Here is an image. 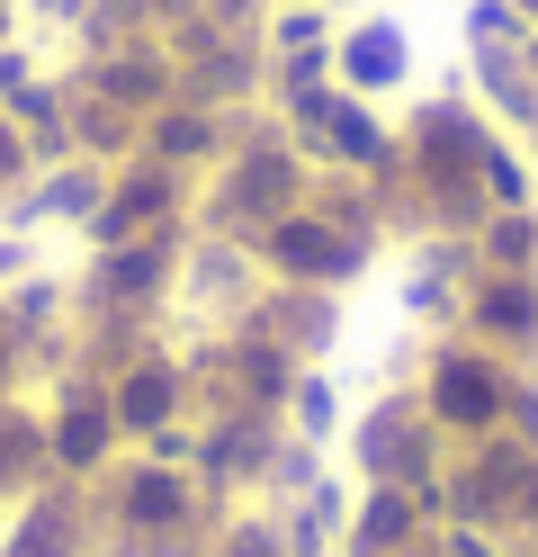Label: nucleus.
I'll return each instance as SVG.
<instances>
[{"mask_svg": "<svg viewBox=\"0 0 538 557\" xmlns=\"http://www.w3.org/2000/svg\"><path fill=\"white\" fill-rule=\"evenodd\" d=\"M333 82H341V90H359V99H377V90H395V82H404V37H395L386 18H368V27H350V37L333 46Z\"/></svg>", "mask_w": 538, "mask_h": 557, "instance_id": "f03ea898", "label": "nucleus"}, {"mask_svg": "<svg viewBox=\"0 0 538 557\" xmlns=\"http://www.w3.org/2000/svg\"><path fill=\"white\" fill-rule=\"evenodd\" d=\"M36 10H54V18H82V0H36Z\"/></svg>", "mask_w": 538, "mask_h": 557, "instance_id": "423d86ee", "label": "nucleus"}, {"mask_svg": "<svg viewBox=\"0 0 538 557\" xmlns=\"http://www.w3.org/2000/svg\"><path fill=\"white\" fill-rule=\"evenodd\" d=\"M521 18H529V27H538V0H521Z\"/></svg>", "mask_w": 538, "mask_h": 557, "instance_id": "0eeeda50", "label": "nucleus"}, {"mask_svg": "<svg viewBox=\"0 0 538 557\" xmlns=\"http://www.w3.org/2000/svg\"><path fill=\"white\" fill-rule=\"evenodd\" d=\"M430 413H440V423H493L502 413V369L493 360H476V351H449L440 360V377H430Z\"/></svg>", "mask_w": 538, "mask_h": 557, "instance_id": "f257e3e1", "label": "nucleus"}, {"mask_svg": "<svg viewBox=\"0 0 538 557\" xmlns=\"http://www.w3.org/2000/svg\"><path fill=\"white\" fill-rule=\"evenodd\" d=\"M261 252H270L278 270H297V278H350V243H341L333 225H314V216H278V225L261 234Z\"/></svg>", "mask_w": 538, "mask_h": 557, "instance_id": "7ed1b4c3", "label": "nucleus"}, {"mask_svg": "<svg viewBox=\"0 0 538 557\" xmlns=\"http://www.w3.org/2000/svg\"><path fill=\"white\" fill-rule=\"evenodd\" d=\"M485 315H493V324H502V342H521V333H529V324H538V297H529V288H521V278H493V288H485V297H476V324H485Z\"/></svg>", "mask_w": 538, "mask_h": 557, "instance_id": "20e7f679", "label": "nucleus"}, {"mask_svg": "<svg viewBox=\"0 0 538 557\" xmlns=\"http://www.w3.org/2000/svg\"><path fill=\"white\" fill-rule=\"evenodd\" d=\"M27 90V54H0V99H18Z\"/></svg>", "mask_w": 538, "mask_h": 557, "instance_id": "39448f33", "label": "nucleus"}]
</instances>
